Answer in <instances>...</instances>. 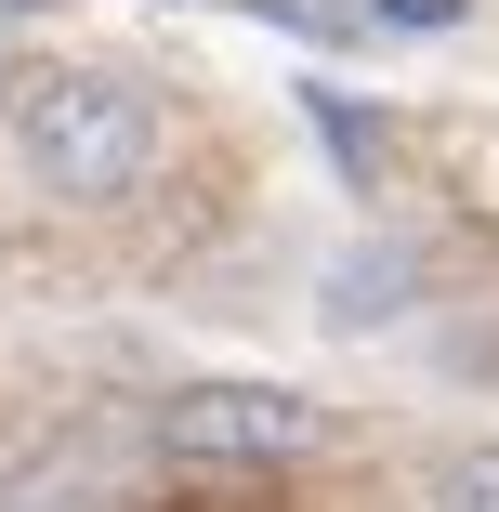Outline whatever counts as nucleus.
Listing matches in <instances>:
<instances>
[{
	"instance_id": "obj_1",
	"label": "nucleus",
	"mask_w": 499,
	"mask_h": 512,
	"mask_svg": "<svg viewBox=\"0 0 499 512\" xmlns=\"http://www.w3.org/2000/svg\"><path fill=\"white\" fill-rule=\"evenodd\" d=\"M14 158L40 197H79V211H106L158 171V106L119 79V66H14Z\"/></svg>"
},
{
	"instance_id": "obj_2",
	"label": "nucleus",
	"mask_w": 499,
	"mask_h": 512,
	"mask_svg": "<svg viewBox=\"0 0 499 512\" xmlns=\"http://www.w3.org/2000/svg\"><path fill=\"white\" fill-rule=\"evenodd\" d=\"M158 447L171 460H211V473H276V460H316L329 447V407L289 394V381H184L158 407Z\"/></svg>"
},
{
	"instance_id": "obj_3",
	"label": "nucleus",
	"mask_w": 499,
	"mask_h": 512,
	"mask_svg": "<svg viewBox=\"0 0 499 512\" xmlns=\"http://www.w3.org/2000/svg\"><path fill=\"white\" fill-rule=\"evenodd\" d=\"M0 512H119V473L92 447H53V460H27L14 486H0Z\"/></svg>"
},
{
	"instance_id": "obj_4",
	"label": "nucleus",
	"mask_w": 499,
	"mask_h": 512,
	"mask_svg": "<svg viewBox=\"0 0 499 512\" xmlns=\"http://www.w3.org/2000/svg\"><path fill=\"white\" fill-rule=\"evenodd\" d=\"M434 512H499V447H447L434 460Z\"/></svg>"
},
{
	"instance_id": "obj_5",
	"label": "nucleus",
	"mask_w": 499,
	"mask_h": 512,
	"mask_svg": "<svg viewBox=\"0 0 499 512\" xmlns=\"http://www.w3.org/2000/svg\"><path fill=\"white\" fill-rule=\"evenodd\" d=\"M368 302L394 316V302H408V263H342V289H329V316H342V329H368Z\"/></svg>"
},
{
	"instance_id": "obj_6",
	"label": "nucleus",
	"mask_w": 499,
	"mask_h": 512,
	"mask_svg": "<svg viewBox=\"0 0 499 512\" xmlns=\"http://www.w3.org/2000/svg\"><path fill=\"white\" fill-rule=\"evenodd\" d=\"M355 14H368V27H421V40H434V27L473 14V0H355Z\"/></svg>"
},
{
	"instance_id": "obj_7",
	"label": "nucleus",
	"mask_w": 499,
	"mask_h": 512,
	"mask_svg": "<svg viewBox=\"0 0 499 512\" xmlns=\"http://www.w3.org/2000/svg\"><path fill=\"white\" fill-rule=\"evenodd\" d=\"M0 92H14V53H0Z\"/></svg>"
},
{
	"instance_id": "obj_8",
	"label": "nucleus",
	"mask_w": 499,
	"mask_h": 512,
	"mask_svg": "<svg viewBox=\"0 0 499 512\" xmlns=\"http://www.w3.org/2000/svg\"><path fill=\"white\" fill-rule=\"evenodd\" d=\"M0 14H14V0H0Z\"/></svg>"
}]
</instances>
